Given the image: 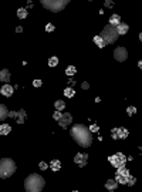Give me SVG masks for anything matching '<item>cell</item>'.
Segmentation results:
<instances>
[{
	"mask_svg": "<svg viewBox=\"0 0 142 192\" xmlns=\"http://www.w3.org/2000/svg\"><path fill=\"white\" fill-rule=\"evenodd\" d=\"M70 135L71 138L82 148H88L93 144V133L90 128L82 124H74L70 128Z\"/></svg>",
	"mask_w": 142,
	"mask_h": 192,
	"instance_id": "1",
	"label": "cell"
},
{
	"mask_svg": "<svg viewBox=\"0 0 142 192\" xmlns=\"http://www.w3.org/2000/svg\"><path fill=\"white\" fill-rule=\"evenodd\" d=\"M45 185L44 178L38 174H30L24 179V189L27 192H40Z\"/></svg>",
	"mask_w": 142,
	"mask_h": 192,
	"instance_id": "2",
	"label": "cell"
},
{
	"mask_svg": "<svg viewBox=\"0 0 142 192\" xmlns=\"http://www.w3.org/2000/svg\"><path fill=\"white\" fill-rule=\"evenodd\" d=\"M17 165L11 158L0 159V179H7L16 172Z\"/></svg>",
	"mask_w": 142,
	"mask_h": 192,
	"instance_id": "3",
	"label": "cell"
},
{
	"mask_svg": "<svg viewBox=\"0 0 142 192\" xmlns=\"http://www.w3.org/2000/svg\"><path fill=\"white\" fill-rule=\"evenodd\" d=\"M70 2L71 0H43L41 4H43V7L51 13H60L67 7V4Z\"/></svg>",
	"mask_w": 142,
	"mask_h": 192,
	"instance_id": "4",
	"label": "cell"
},
{
	"mask_svg": "<svg viewBox=\"0 0 142 192\" xmlns=\"http://www.w3.org/2000/svg\"><path fill=\"white\" fill-rule=\"evenodd\" d=\"M100 36L104 39L105 44H114L116 40H118V33H116V29L114 26H111V24H107V26L102 29L101 34Z\"/></svg>",
	"mask_w": 142,
	"mask_h": 192,
	"instance_id": "5",
	"label": "cell"
},
{
	"mask_svg": "<svg viewBox=\"0 0 142 192\" xmlns=\"http://www.w3.org/2000/svg\"><path fill=\"white\" fill-rule=\"evenodd\" d=\"M129 171L125 168V165L122 166H118L116 168V172H115V179L118 184H122V185H127V181H128V178H129Z\"/></svg>",
	"mask_w": 142,
	"mask_h": 192,
	"instance_id": "6",
	"label": "cell"
},
{
	"mask_svg": "<svg viewBox=\"0 0 142 192\" xmlns=\"http://www.w3.org/2000/svg\"><path fill=\"white\" fill-rule=\"evenodd\" d=\"M108 161L111 162L112 166H115V168H118V166H122L125 165V162H127V157L124 155L122 152H115L114 155H111L108 158Z\"/></svg>",
	"mask_w": 142,
	"mask_h": 192,
	"instance_id": "7",
	"label": "cell"
},
{
	"mask_svg": "<svg viewBox=\"0 0 142 192\" xmlns=\"http://www.w3.org/2000/svg\"><path fill=\"white\" fill-rule=\"evenodd\" d=\"M129 135V131L127 128H121V127H115L111 129V137L114 140H125Z\"/></svg>",
	"mask_w": 142,
	"mask_h": 192,
	"instance_id": "8",
	"label": "cell"
},
{
	"mask_svg": "<svg viewBox=\"0 0 142 192\" xmlns=\"http://www.w3.org/2000/svg\"><path fill=\"white\" fill-rule=\"evenodd\" d=\"M114 59H115L116 61H120V63L125 61V60L128 59V51H127V48L122 47V46L116 47L115 50H114Z\"/></svg>",
	"mask_w": 142,
	"mask_h": 192,
	"instance_id": "9",
	"label": "cell"
},
{
	"mask_svg": "<svg viewBox=\"0 0 142 192\" xmlns=\"http://www.w3.org/2000/svg\"><path fill=\"white\" fill-rule=\"evenodd\" d=\"M57 122H58V125H60L61 128H67L68 125H71V122H73V115H71L70 112H64V114H61L60 118L57 120Z\"/></svg>",
	"mask_w": 142,
	"mask_h": 192,
	"instance_id": "10",
	"label": "cell"
},
{
	"mask_svg": "<svg viewBox=\"0 0 142 192\" xmlns=\"http://www.w3.org/2000/svg\"><path fill=\"white\" fill-rule=\"evenodd\" d=\"M74 162L77 164L80 168L85 166L87 164H88V154H85V152H78V154H75Z\"/></svg>",
	"mask_w": 142,
	"mask_h": 192,
	"instance_id": "11",
	"label": "cell"
},
{
	"mask_svg": "<svg viewBox=\"0 0 142 192\" xmlns=\"http://www.w3.org/2000/svg\"><path fill=\"white\" fill-rule=\"evenodd\" d=\"M0 92H2L4 97H11L13 92H14V88H13L9 83H4V84L2 85V88H0Z\"/></svg>",
	"mask_w": 142,
	"mask_h": 192,
	"instance_id": "12",
	"label": "cell"
},
{
	"mask_svg": "<svg viewBox=\"0 0 142 192\" xmlns=\"http://www.w3.org/2000/svg\"><path fill=\"white\" fill-rule=\"evenodd\" d=\"M116 29V33H118V36H125V34L129 31V26H128L127 23H122L121 22L118 26L115 27Z\"/></svg>",
	"mask_w": 142,
	"mask_h": 192,
	"instance_id": "13",
	"label": "cell"
},
{
	"mask_svg": "<svg viewBox=\"0 0 142 192\" xmlns=\"http://www.w3.org/2000/svg\"><path fill=\"white\" fill-rule=\"evenodd\" d=\"M14 118H16V121H17V124H23V122L26 121V111L23 110V108L19 111H16Z\"/></svg>",
	"mask_w": 142,
	"mask_h": 192,
	"instance_id": "14",
	"label": "cell"
},
{
	"mask_svg": "<svg viewBox=\"0 0 142 192\" xmlns=\"http://www.w3.org/2000/svg\"><path fill=\"white\" fill-rule=\"evenodd\" d=\"M0 81L2 83H9L10 81V71H9L7 68L0 70Z\"/></svg>",
	"mask_w": 142,
	"mask_h": 192,
	"instance_id": "15",
	"label": "cell"
},
{
	"mask_svg": "<svg viewBox=\"0 0 142 192\" xmlns=\"http://www.w3.org/2000/svg\"><path fill=\"white\" fill-rule=\"evenodd\" d=\"M9 117V110L4 104L0 103V121H4V120Z\"/></svg>",
	"mask_w": 142,
	"mask_h": 192,
	"instance_id": "16",
	"label": "cell"
},
{
	"mask_svg": "<svg viewBox=\"0 0 142 192\" xmlns=\"http://www.w3.org/2000/svg\"><path fill=\"white\" fill-rule=\"evenodd\" d=\"M116 186H118V182L115 179H108V181L105 182V188L108 189V191H115Z\"/></svg>",
	"mask_w": 142,
	"mask_h": 192,
	"instance_id": "17",
	"label": "cell"
},
{
	"mask_svg": "<svg viewBox=\"0 0 142 192\" xmlns=\"http://www.w3.org/2000/svg\"><path fill=\"white\" fill-rule=\"evenodd\" d=\"M93 41H94V44L97 46L98 48H102V47H105V46H107V44H105V41H104V39H102L101 36H95L93 39Z\"/></svg>",
	"mask_w": 142,
	"mask_h": 192,
	"instance_id": "18",
	"label": "cell"
},
{
	"mask_svg": "<svg viewBox=\"0 0 142 192\" xmlns=\"http://www.w3.org/2000/svg\"><path fill=\"white\" fill-rule=\"evenodd\" d=\"M121 23V16H118V14H112L111 17H109V23L108 24H111V26H114V27H116L118 24Z\"/></svg>",
	"mask_w": 142,
	"mask_h": 192,
	"instance_id": "19",
	"label": "cell"
},
{
	"mask_svg": "<svg viewBox=\"0 0 142 192\" xmlns=\"http://www.w3.org/2000/svg\"><path fill=\"white\" fill-rule=\"evenodd\" d=\"M10 131H11V125H9V124L0 125V135H9Z\"/></svg>",
	"mask_w": 142,
	"mask_h": 192,
	"instance_id": "20",
	"label": "cell"
},
{
	"mask_svg": "<svg viewBox=\"0 0 142 192\" xmlns=\"http://www.w3.org/2000/svg\"><path fill=\"white\" fill-rule=\"evenodd\" d=\"M50 168H51L54 172L60 171L61 170V161H58V159H54V161H51V164H50Z\"/></svg>",
	"mask_w": 142,
	"mask_h": 192,
	"instance_id": "21",
	"label": "cell"
},
{
	"mask_svg": "<svg viewBox=\"0 0 142 192\" xmlns=\"http://www.w3.org/2000/svg\"><path fill=\"white\" fill-rule=\"evenodd\" d=\"M64 96H65V97H68V98H73V97L75 96L74 88H73V87H67V88L64 90Z\"/></svg>",
	"mask_w": 142,
	"mask_h": 192,
	"instance_id": "22",
	"label": "cell"
},
{
	"mask_svg": "<svg viewBox=\"0 0 142 192\" xmlns=\"http://www.w3.org/2000/svg\"><path fill=\"white\" fill-rule=\"evenodd\" d=\"M54 107H56V110L61 111V110H64V108H65V103H64L63 100H57L56 103H54Z\"/></svg>",
	"mask_w": 142,
	"mask_h": 192,
	"instance_id": "23",
	"label": "cell"
},
{
	"mask_svg": "<svg viewBox=\"0 0 142 192\" xmlns=\"http://www.w3.org/2000/svg\"><path fill=\"white\" fill-rule=\"evenodd\" d=\"M17 17H19V18H26L27 17V10H26V9L20 7L19 10H17Z\"/></svg>",
	"mask_w": 142,
	"mask_h": 192,
	"instance_id": "24",
	"label": "cell"
},
{
	"mask_svg": "<svg viewBox=\"0 0 142 192\" xmlns=\"http://www.w3.org/2000/svg\"><path fill=\"white\" fill-rule=\"evenodd\" d=\"M75 73H77V68H75L74 66H68L67 68H65V74H67V76H74Z\"/></svg>",
	"mask_w": 142,
	"mask_h": 192,
	"instance_id": "25",
	"label": "cell"
},
{
	"mask_svg": "<svg viewBox=\"0 0 142 192\" xmlns=\"http://www.w3.org/2000/svg\"><path fill=\"white\" fill-rule=\"evenodd\" d=\"M57 64H58V59H57L56 55L50 57V59H49V66H50V67H56Z\"/></svg>",
	"mask_w": 142,
	"mask_h": 192,
	"instance_id": "26",
	"label": "cell"
},
{
	"mask_svg": "<svg viewBox=\"0 0 142 192\" xmlns=\"http://www.w3.org/2000/svg\"><path fill=\"white\" fill-rule=\"evenodd\" d=\"M135 112H136V107H134V105H129V107L127 108V114L129 115V117H132Z\"/></svg>",
	"mask_w": 142,
	"mask_h": 192,
	"instance_id": "27",
	"label": "cell"
},
{
	"mask_svg": "<svg viewBox=\"0 0 142 192\" xmlns=\"http://www.w3.org/2000/svg\"><path fill=\"white\" fill-rule=\"evenodd\" d=\"M135 182H136V178L132 177V175H129V178H128V181H127V185L128 186H132Z\"/></svg>",
	"mask_w": 142,
	"mask_h": 192,
	"instance_id": "28",
	"label": "cell"
},
{
	"mask_svg": "<svg viewBox=\"0 0 142 192\" xmlns=\"http://www.w3.org/2000/svg\"><path fill=\"white\" fill-rule=\"evenodd\" d=\"M38 168H40L41 171H45V170H47V168H49V165H47V164H45L44 161H41V162L38 164Z\"/></svg>",
	"mask_w": 142,
	"mask_h": 192,
	"instance_id": "29",
	"label": "cell"
},
{
	"mask_svg": "<svg viewBox=\"0 0 142 192\" xmlns=\"http://www.w3.org/2000/svg\"><path fill=\"white\" fill-rule=\"evenodd\" d=\"M33 85L36 87V88H40L41 85H43V81H41V80H34V81H33Z\"/></svg>",
	"mask_w": 142,
	"mask_h": 192,
	"instance_id": "30",
	"label": "cell"
},
{
	"mask_svg": "<svg viewBox=\"0 0 142 192\" xmlns=\"http://www.w3.org/2000/svg\"><path fill=\"white\" fill-rule=\"evenodd\" d=\"M105 7H108V9H112L114 7V2L112 0H105Z\"/></svg>",
	"mask_w": 142,
	"mask_h": 192,
	"instance_id": "31",
	"label": "cell"
},
{
	"mask_svg": "<svg viewBox=\"0 0 142 192\" xmlns=\"http://www.w3.org/2000/svg\"><path fill=\"white\" fill-rule=\"evenodd\" d=\"M90 131L91 133H97V131H100V127H98L97 124H93V125L90 127Z\"/></svg>",
	"mask_w": 142,
	"mask_h": 192,
	"instance_id": "32",
	"label": "cell"
},
{
	"mask_svg": "<svg viewBox=\"0 0 142 192\" xmlns=\"http://www.w3.org/2000/svg\"><path fill=\"white\" fill-rule=\"evenodd\" d=\"M60 117H61V112H60V111H58V110H56V112L53 114V118H54V120H56V121H57V120L60 118Z\"/></svg>",
	"mask_w": 142,
	"mask_h": 192,
	"instance_id": "33",
	"label": "cell"
},
{
	"mask_svg": "<svg viewBox=\"0 0 142 192\" xmlns=\"http://www.w3.org/2000/svg\"><path fill=\"white\" fill-rule=\"evenodd\" d=\"M45 31H54V26H53L51 23H49V24L45 26Z\"/></svg>",
	"mask_w": 142,
	"mask_h": 192,
	"instance_id": "34",
	"label": "cell"
},
{
	"mask_svg": "<svg viewBox=\"0 0 142 192\" xmlns=\"http://www.w3.org/2000/svg\"><path fill=\"white\" fill-rule=\"evenodd\" d=\"M81 88H82V90H88V88H90V84H88L87 81H84V83L81 84Z\"/></svg>",
	"mask_w": 142,
	"mask_h": 192,
	"instance_id": "35",
	"label": "cell"
},
{
	"mask_svg": "<svg viewBox=\"0 0 142 192\" xmlns=\"http://www.w3.org/2000/svg\"><path fill=\"white\" fill-rule=\"evenodd\" d=\"M16 31H17V33H22V31H23V27H22V26H19L17 29H16Z\"/></svg>",
	"mask_w": 142,
	"mask_h": 192,
	"instance_id": "36",
	"label": "cell"
},
{
	"mask_svg": "<svg viewBox=\"0 0 142 192\" xmlns=\"http://www.w3.org/2000/svg\"><path fill=\"white\" fill-rule=\"evenodd\" d=\"M71 2H74V0H71ZM88 2H94V0H88Z\"/></svg>",
	"mask_w": 142,
	"mask_h": 192,
	"instance_id": "37",
	"label": "cell"
},
{
	"mask_svg": "<svg viewBox=\"0 0 142 192\" xmlns=\"http://www.w3.org/2000/svg\"><path fill=\"white\" fill-rule=\"evenodd\" d=\"M38 2H43V0H38Z\"/></svg>",
	"mask_w": 142,
	"mask_h": 192,
	"instance_id": "38",
	"label": "cell"
}]
</instances>
